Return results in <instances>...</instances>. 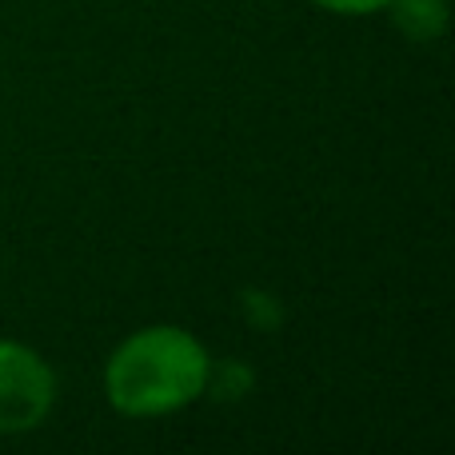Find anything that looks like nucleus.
I'll list each match as a JSON object with an SVG mask.
<instances>
[{"label": "nucleus", "mask_w": 455, "mask_h": 455, "mask_svg": "<svg viewBox=\"0 0 455 455\" xmlns=\"http://www.w3.org/2000/svg\"><path fill=\"white\" fill-rule=\"evenodd\" d=\"M212 360L200 336L176 323H152L112 347L104 363V395L128 419L184 411L208 392Z\"/></svg>", "instance_id": "obj_1"}, {"label": "nucleus", "mask_w": 455, "mask_h": 455, "mask_svg": "<svg viewBox=\"0 0 455 455\" xmlns=\"http://www.w3.org/2000/svg\"><path fill=\"white\" fill-rule=\"evenodd\" d=\"M387 12H395L403 32H411L416 40H432L448 24V0H395Z\"/></svg>", "instance_id": "obj_3"}, {"label": "nucleus", "mask_w": 455, "mask_h": 455, "mask_svg": "<svg viewBox=\"0 0 455 455\" xmlns=\"http://www.w3.org/2000/svg\"><path fill=\"white\" fill-rule=\"evenodd\" d=\"M56 403V371L36 347L0 339V435L36 432Z\"/></svg>", "instance_id": "obj_2"}, {"label": "nucleus", "mask_w": 455, "mask_h": 455, "mask_svg": "<svg viewBox=\"0 0 455 455\" xmlns=\"http://www.w3.org/2000/svg\"><path fill=\"white\" fill-rule=\"evenodd\" d=\"M312 4L336 16H376V12H387L395 0H312Z\"/></svg>", "instance_id": "obj_4"}]
</instances>
